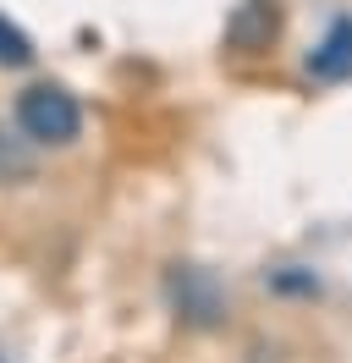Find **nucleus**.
Masks as SVG:
<instances>
[{"label":"nucleus","instance_id":"obj_2","mask_svg":"<svg viewBox=\"0 0 352 363\" xmlns=\"http://www.w3.org/2000/svg\"><path fill=\"white\" fill-rule=\"evenodd\" d=\"M275 28H281V23H275V11H270L264 0H248V6H242L237 17H231L226 39H231L237 50H264L270 39H275Z\"/></svg>","mask_w":352,"mask_h":363},{"label":"nucleus","instance_id":"obj_5","mask_svg":"<svg viewBox=\"0 0 352 363\" xmlns=\"http://www.w3.org/2000/svg\"><path fill=\"white\" fill-rule=\"evenodd\" d=\"M28 61H33V39L0 17V67H28Z\"/></svg>","mask_w":352,"mask_h":363},{"label":"nucleus","instance_id":"obj_3","mask_svg":"<svg viewBox=\"0 0 352 363\" xmlns=\"http://www.w3.org/2000/svg\"><path fill=\"white\" fill-rule=\"evenodd\" d=\"M308 72H314V77H341V72H352V17H341V23L325 33V45L308 55Z\"/></svg>","mask_w":352,"mask_h":363},{"label":"nucleus","instance_id":"obj_4","mask_svg":"<svg viewBox=\"0 0 352 363\" xmlns=\"http://www.w3.org/2000/svg\"><path fill=\"white\" fill-rule=\"evenodd\" d=\"M176 303H182V314H187V319H215L220 314L215 292H209V281H204L198 270H187L182 281H176Z\"/></svg>","mask_w":352,"mask_h":363},{"label":"nucleus","instance_id":"obj_1","mask_svg":"<svg viewBox=\"0 0 352 363\" xmlns=\"http://www.w3.org/2000/svg\"><path fill=\"white\" fill-rule=\"evenodd\" d=\"M17 127L33 143H72L83 133V111L61 83H33L17 94Z\"/></svg>","mask_w":352,"mask_h":363}]
</instances>
